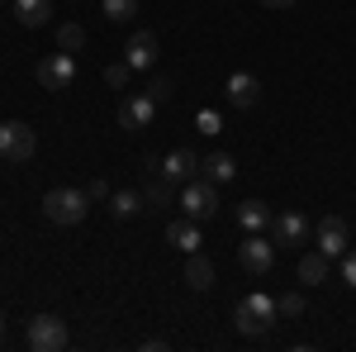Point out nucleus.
<instances>
[{"label": "nucleus", "instance_id": "nucleus-24", "mask_svg": "<svg viewBox=\"0 0 356 352\" xmlns=\"http://www.w3.org/2000/svg\"><path fill=\"white\" fill-rule=\"evenodd\" d=\"M275 309H280L285 319H300V314H304V296H300V291H285V296L275 300Z\"/></svg>", "mask_w": 356, "mask_h": 352}, {"label": "nucleus", "instance_id": "nucleus-21", "mask_svg": "<svg viewBox=\"0 0 356 352\" xmlns=\"http://www.w3.org/2000/svg\"><path fill=\"white\" fill-rule=\"evenodd\" d=\"M100 10H105V20H114V24H129L138 15V0H100Z\"/></svg>", "mask_w": 356, "mask_h": 352}, {"label": "nucleus", "instance_id": "nucleus-22", "mask_svg": "<svg viewBox=\"0 0 356 352\" xmlns=\"http://www.w3.org/2000/svg\"><path fill=\"white\" fill-rule=\"evenodd\" d=\"M110 210H114V219H129V215H138V210H143V195L119 190V195H110Z\"/></svg>", "mask_w": 356, "mask_h": 352}, {"label": "nucleus", "instance_id": "nucleus-17", "mask_svg": "<svg viewBox=\"0 0 356 352\" xmlns=\"http://www.w3.org/2000/svg\"><path fill=\"white\" fill-rule=\"evenodd\" d=\"M200 176H204V181H214V186H223V181H233V176H238V162H233L228 153H209V158L200 162Z\"/></svg>", "mask_w": 356, "mask_h": 352}, {"label": "nucleus", "instance_id": "nucleus-15", "mask_svg": "<svg viewBox=\"0 0 356 352\" xmlns=\"http://www.w3.org/2000/svg\"><path fill=\"white\" fill-rule=\"evenodd\" d=\"M15 20L24 29H43L53 20V0H15Z\"/></svg>", "mask_w": 356, "mask_h": 352}, {"label": "nucleus", "instance_id": "nucleus-19", "mask_svg": "<svg viewBox=\"0 0 356 352\" xmlns=\"http://www.w3.org/2000/svg\"><path fill=\"white\" fill-rule=\"evenodd\" d=\"M328 252H304L300 257V281L304 286H323V281H328Z\"/></svg>", "mask_w": 356, "mask_h": 352}, {"label": "nucleus", "instance_id": "nucleus-5", "mask_svg": "<svg viewBox=\"0 0 356 352\" xmlns=\"http://www.w3.org/2000/svg\"><path fill=\"white\" fill-rule=\"evenodd\" d=\"M33 148H38V138H33L29 124H19V119H5L0 124V158L5 162H29Z\"/></svg>", "mask_w": 356, "mask_h": 352}, {"label": "nucleus", "instance_id": "nucleus-27", "mask_svg": "<svg viewBox=\"0 0 356 352\" xmlns=\"http://www.w3.org/2000/svg\"><path fill=\"white\" fill-rule=\"evenodd\" d=\"M342 276H347V286L356 291V252H352V247L342 252Z\"/></svg>", "mask_w": 356, "mask_h": 352}, {"label": "nucleus", "instance_id": "nucleus-9", "mask_svg": "<svg viewBox=\"0 0 356 352\" xmlns=\"http://www.w3.org/2000/svg\"><path fill=\"white\" fill-rule=\"evenodd\" d=\"M200 162L204 158H195L191 148H176V153H166V162H162V181L166 186H191L200 176Z\"/></svg>", "mask_w": 356, "mask_h": 352}, {"label": "nucleus", "instance_id": "nucleus-16", "mask_svg": "<svg viewBox=\"0 0 356 352\" xmlns=\"http://www.w3.org/2000/svg\"><path fill=\"white\" fill-rule=\"evenodd\" d=\"M186 281H191V291H209L214 286V262L204 252H186Z\"/></svg>", "mask_w": 356, "mask_h": 352}, {"label": "nucleus", "instance_id": "nucleus-25", "mask_svg": "<svg viewBox=\"0 0 356 352\" xmlns=\"http://www.w3.org/2000/svg\"><path fill=\"white\" fill-rule=\"evenodd\" d=\"M195 129H204V134H219V129H223L219 109H200V114H195Z\"/></svg>", "mask_w": 356, "mask_h": 352}, {"label": "nucleus", "instance_id": "nucleus-26", "mask_svg": "<svg viewBox=\"0 0 356 352\" xmlns=\"http://www.w3.org/2000/svg\"><path fill=\"white\" fill-rule=\"evenodd\" d=\"M129 72H134L129 62H114L110 72H105V82H110V86H124V82H129Z\"/></svg>", "mask_w": 356, "mask_h": 352}, {"label": "nucleus", "instance_id": "nucleus-33", "mask_svg": "<svg viewBox=\"0 0 356 352\" xmlns=\"http://www.w3.org/2000/svg\"><path fill=\"white\" fill-rule=\"evenodd\" d=\"M0 162H5V158H0Z\"/></svg>", "mask_w": 356, "mask_h": 352}, {"label": "nucleus", "instance_id": "nucleus-1", "mask_svg": "<svg viewBox=\"0 0 356 352\" xmlns=\"http://www.w3.org/2000/svg\"><path fill=\"white\" fill-rule=\"evenodd\" d=\"M86 210H90V195L76 190V186H57V190L43 195V215L53 219V224H67V229H72V224H81Z\"/></svg>", "mask_w": 356, "mask_h": 352}, {"label": "nucleus", "instance_id": "nucleus-23", "mask_svg": "<svg viewBox=\"0 0 356 352\" xmlns=\"http://www.w3.org/2000/svg\"><path fill=\"white\" fill-rule=\"evenodd\" d=\"M171 91H176V86H171V77H152V82L143 86V95H147V100H157V105H166V100H171Z\"/></svg>", "mask_w": 356, "mask_h": 352}, {"label": "nucleus", "instance_id": "nucleus-8", "mask_svg": "<svg viewBox=\"0 0 356 352\" xmlns=\"http://www.w3.org/2000/svg\"><path fill=\"white\" fill-rule=\"evenodd\" d=\"M271 238L280 247H300L314 238V224H309V215H300V210H285V215L271 219Z\"/></svg>", "mask_w": 356, "mask_h": 352}, {"label": "nucleus", "instance_id": "nucleus-32", "mask_svg": "<svg viewBox=\"0 0 356 352\" xmlns=\"http://www.w3.org/2000/svg\"><path fill=\"white\" fill-rule=\"evenodd\" d=\"M0 5H5V0H0Z\"/></svg>", "mask_w": 356, "mask_h": 352}, {"label": "nucleus", "instance_id": "nucleus-10", "mask_svg": "<svg viewBox=\"0 0 356 352\" xmlns=\"http://www.w3.org/2000/svg\"><path fill=\"white\" fill-rule=\"evenodd\" d=\"M152 119H157V100H147L143 91L129 95L124 105H119V124L129 129V134H143V129H152Z\"/></svg>", "mask_w": 356, "mask_h": 352}, {"label": "nucleus", "instance_id": "nucleus-30", "mask_svg": "<svg viewBox=\"0 0 356 352\" xmlns=\"http://www.w3.org/2000/svg\"><path fill=\"white\" fill-rule=\"evenodd\" d=\"M257 5H266V10H290L295 0H257Z\"/></svg>", "mask_w": 356, "mask_h": 352}, {"label": "nucleus", "instance_id": "nucleus-20", "mask_svg": "<svg viewBox=\"0 0 356 352\" xmlns=\"http://www.w3.org/2000/svg\"><path fill=\"white\" fill-rule=\"evenodd\" d=\"M86 48V29L81 24H62L57 29V53H81Z\"/></svg>", "mask_w": 356, "mask_h": 352}, {"label": "nucleus", "instance_id": "nucleus-12", "mask_svg": "<svg viewBox=\"0 0 356 352\" xmlns=\"http://www.w3.org/2000/svg\"><path fill=\"white\" fill-rule=\"evenodd\" d=\"M318 252H328V257H342L347 247H352V234H347V219H337V215H328V219H318Z\"/></svg>", "mask_w": 356, "mask_h": 352}, {"label": "nucleus", "instance_id": "nucleus-4", "mask_svg": "<svg viewBox=\"0 0 356 352\" xmlns=\"http://www.w3.org/2000/svg\"><path fill=\"white\" fill-rule=\"evenodd\" d=\"M181 210H186V219H214L219 215V186L214 181H204V176H195L191 186L181 190Z\"/></svg>", "mask_w": 356, "mask_h": 352}, {"label": "nucleus", "instance_id": "nucleus-18", "mask_svg": "<svg viewBox=\"0 0 356 352\" xmlns=\"http://www.w3.org/2000/svg\"><path fill=\"white\" fill-rule=\"evenodd\" d=\"M166 243L181 247V252H200V229H195V219H176V224H166Z\"/></svg>", "mask_w": 356, "mask_h": 352}, {"label": "nucleus", "instance_id": "nucleus-7", "mask_svg": "<svg viewBox=\"0 0 356 352\" xmlns=\"http://www.w3.org/2000/svg\"><path fill=\"white\" fill-rule=\"evenodd\" d=\"M238 262H243V271H252V276H266V271L275 267V238L247 234L243 247H238Z\"/></svg>", "mask_w": 356, "mask_h": 352}, {"label": "nucleus", "instance_id": "nucleus-6", "mask_svg": "<svg viewBox=\"0 0 356 352\" xmlns=\"http://www.w3.org/2000/svg\"><path fill=\"white\" fill-rule=\"evenodd\" d=\"M38 86H43V91H72V86H76V57L72 53H48L38 62Z\"/></svg>", "mask_w": 356, "mask_h": 352}, {"label": "nucleus", "instance_id": "nucleus-2", "mask_svg": "<svg viewBox=\"0 0 356 352\" xmlns=\"http://www.w3.org/2000/svg\"><path fill=\"white\" fill-rule=\"evenodd\" d=\"M275 319H280V309H275L271 296H247L243 305H238V314H233V324H238L243 338H261Z\"/></svg>", "mask_w": 356, "mask_h": 352}, {"label": "nucleus", "instance_id": "nucleus-28", "mask_svg": "<svg viewBox=\"0 0 356 352\" xmlns=\"http://www.w3.org/2000/svg\"><path fill=\"white\" fill-rule=\"evenodd\" d=\"M143 200H147V205H166V186H147V190H143Z\"/></svg>", "mask_w": 356, "mask_h": 352}, {"label": "nucleus", "instance_id": "nucleus-3", "mask_svg": "<svg viewBox=\"0 0 356 352\" xmlns=\"http://www.w3.org/2000/svg\"><path fill=\"white\" fill-rule=\"evenodd\" d=\"M24 343L33 352H62L67 348V324L57 314H33L29 328H24Z\"/></svg>", "mask_w": 356, "mask_h": 352}, {"label": "nucleus", "instance_id": "nucleus-31", "mask_svg": "<svg viewBox=\"0 0 356 352\" xmlns=\"http://www.w3.org/2000/svg\"><path fill=\"white\" fill-rule=\"evenodd\" d=\"M0 343H5V314H0Z\"/></svg>", "mask_w": 356, "mask_h": 352}, {"label": "nucleus", "instance_id": "nucleus-13", "mask_svg": "<svg viewBox=\"0 0 356 352\" xmlns=\"http://www.w3.org/2000/svg\"><path fill=\"white\" fill-rule=\"evenodd\" d=\"M223 91H228V105H238V109H247V105L261 100V82H257L252 72H233V77L223 82Z\"/></svg>", "mask_w": 356, "mask_h": 352}, {"label": "nucleus", "instance_id": "nucleus-11", "mask_svg": "<svg viewBox=\"0 0 356 352\" xmlns=\"http://www.w3.org/2000/svg\"><path fill=\"white\" fill-rule=\"evenodd\" d=\"M124 62H129L134 72H147V67L157 62V33H152V29L129 33V43H124Z\"/></svg>", "mask_w": 356, "mask_h": 352}, {"label": "nucleus", "instance_id": "nucleus-29", "mask_svg": "<svg viewBox=\"0 0 356 352\" xmlns=\"http://www.w3.org/2000/svg\"><path fill=\"white\" fill-rule=\"evenodd\" d=\"M86 195H90V200H110V186H105V181H90Z\"/></svg>", "mask_w": 356, "mask_h": 352}, {"label": "nucleus", "instance_id": "nucleus-14", "mask_svg": "<svg viewBox=\"0 0 356 352\" xmlns=\"http://www.w3.org/2000/svg\"><path fill=\"white\" fill-rule=\"evenodd\" d=\"M271 205H261V200H243V205H238V229H243V234H266V229H271Z\"/></svg>", "mask_w": 356, "mask_h": 352}]
</instances>
